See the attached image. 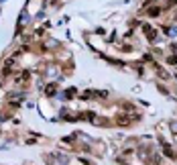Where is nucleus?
<instances>
[{
	"label": "nucleus",
	"instance_id": "obj_6",
	"mask_svg": "<svg viewBox=\"0 0 177 165\" xmlns=\"http://www.w3.org/2000/svg\"><path fill=\"white\" fill-rule=\"evenodd\" d=\"M167 61H169L171 65H175V63H177V57H175V55H171V57H169V59H167Z\"/></svg>",
	"mask_w": 177,
	"mask_h": 165
},
{
	"label": "nucleus",
	"instance_id": "obj_4",
	"mask_svg": "<svg viewBox=\"0 0 177 165\" xmlns=\"http://www.w3.org/2000/svg\"><path fill=\"white\" fill-rule=\"evenodd\" d=\"M45 94H47V96H53V94H55V86H49V88L45 90Z\"/></svg>",
	"mask_w": 177,
	"mask_h": 165
},
{
	"label": "nucleus",
	"instance_id": "obj_3",
	"mask_svg": "<svg viewBox=\"0 0 177 165\" xmlns=\"http://www.w3.org/2000/svg\"><path fill=\"white\" fill-rule=\"evenodd\" d=\"M145 31H147V35H149V41H155V39H157V33L149 27V25H145Z\"/></svg>",
	"mask_w": 177,
	"mask_h": 165
},
{
	"label": "nucleus",
	"instance_id": "obj_5",
	"mask_svg": "<svg viewBox=\"0 0 177 165\" xmlns=\"http://www.w3.org/2000/svg\"><path fill=\"white\" fill-rule=\"evenodd\" d=\"M149 14H151V16H157V14H159V8H151V10H149Z\"/></svg>",
	"mask_w": 177,
	"mask_h": 165
},
{
	"label": "nucleus",
	"instance_id": "obj_2",
	"mask_svg": "<svg viewBox=\"0 0 177 165\" xmlns=\"http://www.w3.org/2000/svg\"><path fill=\"white\" fill-rule=\"evenodd\" d=\"M161 145H163V153L167 155V157H175V153H173V149H171V147H169L167 143H165V141H163Z\"/></svg>",
	"mask_w": 177,
	"mask_h": 165
},
{
	"label": "nucleus",
	"instance_id": "obj_1",
	"mask_svg": "<svg viewBox=\"0 0 177 165\" xmlns=\"http://www.w3.org/2000/svg\"><path fill=\"white\" fill-rule=\"evenodd\" d=\"M45 161L49 165H65V157L61 153H51V155H45Z\"/></svg>",
	"mask_w": 177,
	"mask_h": 165
}]
</instances>
